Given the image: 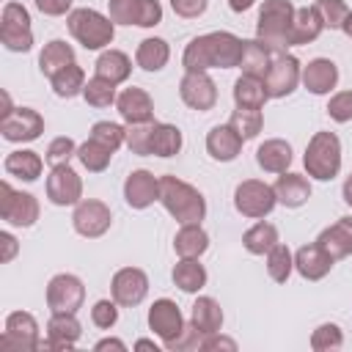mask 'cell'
<instances>
[{"label": "cell", "mask_w": 352, "mask_h": 352, "mask_svg": "<svg viewBox=\"0 0 352 352\" xmlns=\"http://www.w3.org/2000/svg\"><path fill=\"white\" fill-rule=\"evenodd\" d=\"M77 160L91 170V173H102L107 165H110V160H113V151L107 148V146H102V143H96L94 138H88L82 146H77Z\"/></svg>", "instance_id": "42"}, {"label": "cell", "mask_w": 352, "mask_h": 352, "mask_svg": "<svg viewBox=\"0 0 352 352\" xmlns=\"http://www.w3.org/2000/svg\"><path fill=\"white\" fill-rule=\"evenodd\" d=\"M3 168H6L8 176H16V179H22V182H36V179L41 176L44 162H41V157H38L36 151L19 148V151H11V154L6 157Z\"/></svg>", "instance_id": "29"}, {"label": "cell", "mask_w": 352, "mask_h": 352, "mask_svg": "<svg viewBox=\"0 0 352 352\" xmlns=\"http://www.w3.org/2000/svg\"><path fill=\"white\" fill-rule=\"evenodd\" d=\"M36 8L47 16H60L72 8V0H36Z\"/></svg>", "instance_id": "54"}, {"label": "cell", "mask_w": 352, "mask_h": 352, "mask_svg": "<svg viewBox=\"0 0 352 352\" xmlns=\"http://www.w3.org/2000/svg\"><path fill=\"white\" fill-rule=\"evenodd\" d=\"M292 270H294V256H292V250H289L286 245L278 242V245L267 253V272H270V278H272L275 283H286L289 275H292Z\"/></svg>", "instance_id": "44"}, {"label": "cell", "mask_w": 352, "mask_h": 352, "mask_svg": "<svg viewBox=\"0 0 352 352\" xmlns=\"http://www.w3.org/2000/svg\"><path fill=\"white\" fill-rule=\"evenodd\" d=\"M267 99H270V96H267V91H264V80H261V77L242 74V77L234 82V102H236V107H256V110H261Z\"/></svg>", "instance_id": "36"}, {"label": "cell", "mask_w": 352, "mask_h": 352, "mask_svg": "<svg viewBox=\"0 0 352 352\" xmlns=\"http://www.w3.org/2000/svg\"><path fill=\"white\" fill-rule=\"evenodd\" d=\"M302 85L311 91V94H316V96H322V94H330L333 88H336V82H338V66L330 60V58H316V60H311L305 69H302Z\"/></svg>", "instance_id": "25"}, {"label": "cell", "mask_w": 352, "mask_h": 352, "mask_svg": "<svg viewBox=\"0 0 352 352\" xmlns=\"http://www.w3.org/2000/svg\"><path fill=\"white\" fill-rule=\"evenodd\" d=\"M160 201L168 209V214L182 226L184 223H201L204 214H206L204 195L192 184H187L176 176H162L160 179Z\"/></svg>", "instance_id": "2"}, {"label": "cell", "mask_w": 352, "mask_h": 352, "mask_svg": "<svg viewBox=\"0 0 352 352\" xmlns=\"http://www.w3.org/2000/svg\"><path fill=\"white\" fill-rule=\"evenodd\" d=\"M82 327L74 314H52L47 322V344L50 349H72L80 338Z\"/></svg>", "instance_id": "23"}, {"label": "cell", "mask_w": 352, "mask_h": 352, "mask_svg": "<svg viewBox=\"0 0 352 352\" xmlns=\"http://www.w3.org/2000/svg\"><path fill=\"white\" fill-rule=\"evenodd\" d=\"M72 223H74V231L80 236H88V239H96L102 236L110 223H113V214H110V206L96 201V198H88V201H80L74 204V214H72Z\"/></svg>", "instance_id": "14"}, {"label": "cell", "mask_w": 352, "mask_h": 352, "mask_svg": "<svg viewBox=\"0 0 352 352\" xmlns=\"http://www.w3.org/2000/svg\"><path fill=\"white\" fill-rule=\"evenodd\" d=\"M148 327L162 338V344H168L184 330V316L173 300L162 297L148 308Z\"/></svg>", "instance_id": "18"}, {"label": "cell", "mask_w": 352, "mask_h": 352, "mask_svg": "<svg viewBox=\"0 0 352 352\" xmlns=\"http://www.w3.org/2000/svg\"><path fill=\"white\" fill-rule=\"evenodd\" d=\"M0 245H3V256H0V261H11L14 256H16V239L11 236V234H0Z\"/></svg>", "instance_id": "56"}, {"label": "cell", "mask_w": 352, "mask_h": 352, "mask_svg": "<svg viewBox=\"0 0 352 352\" xmlns=\"http://www.w3.org/2000/svg\"><path fill=\"white\" fill-rule=\"evenodd\" d=\"M85 300V286L77 275H55L47 286V305L52 314H77Z\"/></svg>", "instance_id": "12"}, {"label": "cell", "mask_w": 352, "mask_h": 352, "mask_svg": "<svg viewBox=\"0 0 352 352\" xmlns=\"http://www.w3.org/2000/svg\"><path fill=\"white\" fill-rule=\"evenodd\" d=\"M322 30H324V22H322V16H319V11L314 6H305V8L294 11L292 44H311L314 38H319Z\"/></svg>", "instance_id": "31"}, {"label": "cell", "mask_w": 352, "mask_h": 352, "mask_svg": "<svg viewBox=\"0 0 352 352\" xmlns=\"http://www.w3.org/2000/svg\"><path fill=\"white\" fill-rule=\"evenodd\" d=\"M82 96H85V102H88L91 107H110V104L118 99L116 82H110V80H104V77H99V74L85 82Z\"/></svg>", "instance_id": "43"}, {"label": "cell", "mask_w": 352, "mask_h": 352, "mask_svg": "<svg viewBox=\"0 0 352 352\" xmlns=\"http://www.w3.org/2000/svg\"><path fill=\"white\" fill-rule=\"evenodd\" d=\"M294 6L289 0H264L256 22V38L275 52L292 47V25H294Z\"/></svg>", "instance_id": "3"}, {"label": "cell", "mask_w": 352, "mask_h": 352, "mask_svg": "<svg viewBox=\"0 0 352 352\" xmlns=\"http://www.w3.org/2000/svg\"><path fill=\"white\" fill-rule=\"evenodd\" d=\"M96 349L102 352V349H118V352H124L126 346H124V341H118V338H102L99 344H96Z\"/></svg>", "instance_id": "57"}, {"label": "cell", "mask_w": 352, "mask_h": 352, "mask_svg": "<svg viewBox=\"0 0 352 352\" xmlns=\"http://www.w3.org/2000/svg\"><path fill=\"white\" fill-rule=\"evenodd\" d=\"M179 96L192 110H212L217 102V88L206 72H184L179 82Z\"/></svg>", "instance_id": "16"}, {"label": "cell", "mask_w": 352, "mask_h": 352, "mask_svg": "<svg viewBox=\"0 0 352 352\" xmlns=\"http://www.w3.org/2000/svg\"><path fill=\"white\" fill-rule=\"evenodd\" d=\"M275 204H278L275 187H270L258 179H248L234 190V206L245 217H253V220L267 217L275 209Z\"/></svg>", "instance_id": "7"}, {"label": "cell", "mask_w": 352, "mask_h": 352, "mask_svg": "<svg viewBox=\"0 0 352 352\" xmlns=\"http://www.w3.org/2000/svg\"><path fill=\"white\" fill-rule=\"evenodd\" d=\"M173 248L182 258H198L201 253H206L209 248V234L201 228V223H184L179 231H176V239H173Z\"/></svg>", "instance_id": "28"}, {"label": "cell", "mask_w": 352, "mask_h": 352, "mask_svg": "<svg viewBox=\"0 0 352 352\" xmlns=\"http://www.w3.org/2000/svg\"><path fill=\"white\" fill-rule=\"evenodd\" d=\"M0 132L11 143H28L44 132V118L33 107H14L0 116Z\"/></svg>", "instance_id": "13"}, {"label": "cell", "mask_w": 352, "mask_h": 352, "mask_svg": "<svg viewBox=\"0 0 352 352\" xmlns=\"http://www.w3.org/2000/svg\"><path fill=\"white\" fill-rule=\"evenodd\" d=\"M107 11L116 25L154 28L162 22V6L157 0H107Z\"/></svg>", "instance_id": "10"}, {"label": "cell", "mask_w": 352, "mask_h": 352, "mask_svg": "<svg viewBox=\"0 0 352 352\" xmlns=\"http://www.w3.org/2000/svg\"><path fill=\"white\" fill-rule=\"evenodd\" d=\"M0 41L11 52H28L33 47L30 14L19 3H6L0 14Z\"/></svg>", "instance_id": "6"}, {"label": "cell", "mask_w": 352, "mask_h": 352, "mask_svg": "<svg viewBox=\"0 0 352 352\" xmlns=\"http://www.w3.org/2000/svg\"><path fill=\"white\" fill-rule=\"evenodd\" d=\"M333 264H336V258H333L319 242L302 245V248L294 253V270H297L305 280H322V278L333 270Z\"/></svg>", "instance_id": "20"}, {"label": "cell", "mask_w": 352, "mask_h": 352, "mask_svg": "<svg viewBox=\"0 0 352 352\" xmlns=\"http://www.w3.org/2000/svg\"><path fill=\"white\" fill-rule=\"evenodd\" d=\"M0 217L8 226L30 228L38 220V201L30 192H16L8 182H0Z\"/></svg>", "instance_id": "9"}, {"label": "cell", "mask_w": 352, "mask_h": 352, "mask_svg": "<svg viewBox=\"0 0 352 352\" xmlns=\"http://www.w3.org/2000/svg\"><path fill=\"white\" fill-rule=\"evenodd\" d=\"M135 349H154L157 352V344L148 341V338H140V341H135Z\"/></svg>", "instance_id": "60"}, {"label": "cell", "mask_w": 352, "mask_h": 352, "mask_svg": "<svg viewBox=\"0 0 352 352\" xmlns=\"http://www.w3.org/2000/svg\"><path fill=\"white\" fill-rule=\"evenodd\" d=\"M242 245H245L248 253L264 256V253H270V250L278 245V228H275L272 223H256L253 228L245 231Z\"/></svg>", "instance_id": "38"}, {"label": "cell", "mask_w": 352, "mask_h": 352, "mask_svg": "<svg viewBox=\"0 0 352 352\" xmlns=\"http://www.w3.org/2000/svg\"><path fill=\"white\" fill-rule=\"evenodd\" d=\"M256 0H228V6H231V11H236V14H242V11H248L250 6H253Z\"/></svg>", "instance_id": "58"}, {"label": "cell", "mask_w": 352, "mask_h": 352, "mask_svg": "<svg viewBox=\"0 0 352 352\" xmlns=\"http://www.w3.org/2000/svg\"><path fill=\"white\" fill-rule=\"evenodd\" d=\"M69 63H74V50H72L66 41H60V38L50 41V44L41 50V55H38V69H41L44 77L58 74V72H60L63 66H69Z\"/></svg>", "instance_id": "34"}, {"label": "cell", "mask_w": 352, "mask_h": 352, "mask_svg": "<svg viewBox=\"0 0 352 352\" xmlns=\"http://www.w3.org/2000/svg\"><path fill=\"white\" fill-rule=\"evenodd\" d=\"M72 157H77V146H74V140L72 138H55L50 146H47V154H44V160L55 168V165H69V160Z\"/></svg>", "instance_id": "49"}, {"label": "cell", "mask_w": 352, "mask_h": 352, "mask_svg": "<svg viewBox=\"0 0 352 352\" xmlns=\"http://www.w3.org/2000/svg\"><path fill=\"white\" fill-rule=\"evenodd\" d=\"M151 132H154V121L129 124L126 126V146H129V151L138 154V157H148L151 154Z\"/></svg>", "instance_id": "45"}, {"label": "cell", "mask_w": 352, "mask_h": 352, "mask_svg": "<svg viewBox=\"0 0 352 352\" xmlns=\"http://www.w3.org/2000/svg\"><path fill=\"white\" fill-rule=\"evenodd\" d=\"M201 341H204V333L190 322V324H184V330L173 341L165 344V349H170V352H192V349H201Z\"/></svg>", "instance_id": "50"}, {"label": "cell", "mask_w": 352, "mask_h": 352, "mask_svg": "<svg viewBox=\"0 0 352 352\" xmlns=\"http://www.w3.org/2000/svg\"><path fill=\"white\" fill-rule=\"evenodd\" d=\"M272 52H275V50H270V47L261 44L258 38H256V41H245V44H242V58H239L242 74H250V77H261V80H264V74H267V69H270V60H272Z\"/></svg>", "instance_id": "32"}, {"label": "cell", "mask_w": 352, "mask_h": 352, "mask_svg": "<svg viewBox=\"0 0 352 352\" xmlns=\"http://www.w3.org/2000/svg\"><path fill=\"white\" fill-rule=\"evenodd\" d=\"M47 198L55 206H72L82 198V182L69 165H55L47 176Z\"/></svg>", "instance_id": "17"}, {"label": "cell", "mask_w": 352, "mask_h": 352, "mask_svg": "<svg viewBox=\"0 0 352 352\" xmlns=\"http://www.w3.org/2000/svg\"><path fill=\"white\" fill-rule=\"evenodd\" d=\"M344 344V336H341V327L327 322V324H319L311 336V349L314 352H330V349H338Z\"/></svg>", "instance_id": "47"}, {"label": "cell", "mask_w": 352, "mask_h": 352, "mask_svg": "<svg viewBox=\"0 0 352 352\" xmlns=\"http://www.w3.org/2000/svg\"><path fill=\"white\" fill-rule=\"evenodd\" d=\"M168 58H170V50L165 38H143L135 52V60L143 72H160L168 63Z\"/></svg>", "instance_id": "33"}, {"label": "cell", "mask_w": 352, "mask_h": 352, "mask_svg": "<svg viewBox=\"0 0 352 352\" xmlns=\"http://www.w3.org/2000/svg\"><path fill=\"white\" fill-rule=\"evenodd\" d=\"M242 138L236 135V129L231 124H223V126H212L209 135H206V151L212 160L217 162H231L239 157L242 151Z\"/></svg>", "instance_id": "22"}, {"label": "cell", "mask_w": 352, "mask_h": 352, "mask_svg": "<svg viewBox=\"0 0 352 352\" xmlns=\"http://www.w3.org/2000/svg\"><path fill=\"white\" fill-rule=\"evenodd\" d=\"M341 195H344V201L352 206V173L346 176V182H344V187H341Z\"/></svg>", "instance_id": "59"}, {"label": "cell", "mask_w": 352, "mask_h": 352, "mask_svg": "<svg viewBox=\"0 0 352 352\" xmlns=\"http://www.w3.org/2000/svg\"><path fill=\"white\" fill-rule=\"evenodd\" d=\"M190 322H192L204 336L220 333V327H223V308H220V302L212 300V297H198V300L192 302Z\"/></svg>", "instance_id": "30"}, {"label": "cell", "mask_w": 352, "mask_h": 352, "mask_svg": "<svg viewBox=\"0 0 352 352\" xmlns=\"http://www.w3.org/2000/svg\"><path fill=\"white\" fill-rule=\"evenodd\" d=\"M341 30H344V33H346V36L352 38V11L346 14V19H344V25H341Z\"/></svg>", "instance_id": "61"}, {"label": "cell", "mask_w": 352, "mask_h": 352, "mask_svg": "<svg viewBox=\"0 0 352 352\" xmlns=\"http://www.w3.org/2000/svg\"><path fill=\"white\" fill-rule=\"evenodd\" d=\"M173 283L187 292V294H195L206 286V270L204 264H198V258H182L176 267H173Z\"/></svg>", "instance_id": "37"}, {"label": "cell", "mask_w": 352, "mask_h": 352, "mask_svg": "<svg viewBox=\"0 0 352 352\" xmlns=\"http://www.w3.org/2000/svg\"><path fill=\"white\" fill-rule=\"evenodd\" d=\"M327 116L338 124L352 121V91H341L327 102Z\"/></svg>", "instance_id": "52"}, {"label": "cell", "mask_w": 352, "mask_h": 352, "mask_svg": "<svg viewBox=\"0 0 352 352\" xmlns=\"http://www.w3.org/2000/svg\"><path fill=\"white\" fill-rule=\"evenodd\" d=\"M69 33L85 47V50H102L116 36V22L110 16H102L94 8H74L69 14Z\"/></svg>", "instance_id": "5"}, {"label": "cell", "mask_w": 352, "mask_h": 352, "mask_svg": "<svg viewBox=\"0 0 352 352\" xmlns=\"http://www.w3.org/2000/svg\"><path fill=\"white\" fill-rule=\"evenodd\" d=\"M132 72V60L121 52V50H104L99 58H96V74L110 80V82H124Z\"/></svg>", "instance_id": "35"}, {"label": "cell", "mask_w": 352, "mask_h": 352, "mask_svg": "<svg viewBox=\"0 0 352 352\" xmlns=\"http://www.w3.org/2000/svg\"><path fill=\"white\" fill-rule=\"evenodd\" d=\"M316 242H319L336 261L352 256V214L338 217L333 226H327V228L319 234Z\"/></svg>", "instance_id": "24"}, {"label": "cell", "mask_w": 352, "mask_h": 352, "mask_svg": "<svg viewBox=\"0 0 352 352\" xmlns=\"http://www.w3.org/2000/svg\"><path fill=\"white\" fill-rule=\"evenodd\" d=\"M228 124L236 129V135H239L242 140H250V138H256V135L261 132L264 116H261V110H256V107H236V110L231 113Z\"/></svg>", "instance_id": "41"}, {"label": "cell", "mask_w": 352, "mask_h": 352, "mask_svg": "<svg viewBox=\"0 0 352 352\" xmlns=\"http://www.w3.org/2000/svg\"><path fill=\"white\" fill-rule=\"evenodd\" d=\"M201 349H228V352H234L236 349V341H231L226 336H217V333H209V336H204Z\"/></svg>", "instance_id": "55"}, {"label": "cell", "mask_w": 352, "mask_h": 352, "mask_svg": "<svg viewBox=\"0 0 352 352\" xmlns=\"http://www.w3.org/2000/svg\"><path fill=\"white\" fill-rule=\"evenodd\" d=\"M242 38L228 30H214L198 36L187 44L182 63L184 72H209V69H234L242 58Z\"/></svg>", "instance_id": "1"}, {"label": "cell", "mask_w": 352, "mask_h": 352, "mask_svg": "<svg viewBox=\"0 0 352 352\" xmlns=\"http://www.w3.org/2000/svg\"><path fill=\"white\" fill-rule=\"evenodd\" d=\"M50 82H52V91H55L58 96L72 99V96L82 94V88H85V72H82L77 63H69V66H63L58 74H52Z\"/></svg>", "instance_id": "39"}, {"label": "cell", "mask_w": 352, "mask_h": 352, "mask_svg": "<svg viewBox=\"0 0 352 352\" xmlns=\"http://www.w3.org/2000/svg\"><path fill=\"white\" fill-rule=\"evenodd\" d=\"M206 6H209V0H170V8H173L179 16H184V19L201 16V14L206 11Z\"/></svg>", "instance_id": "53"}, {"label": "cell", "mask_w": 352, "mask_h": 352, "mask_svg": "<svg viewBox=\"0 0 352 352\" xmlns=\"http://www.w3.org/2000/svg\"><path fill=\"white\" fill-rule=\"evenodd\" d=\"M256 162L267 173H283L292 165V146L286 140H280V138L264 140L258 146V151H256Z\"/></svg>", "instance_id": "27"}, {"label": "cell", "mask_w": 352, "mask_h": 352, "mask_svg": "<svg viewBox=\"0 0 352 352\" xmlns=\"http://www.w3.org/2000/svg\"><path fill=\"white\" fill-rule=\"evenodd\" d=\"M272 187H275L278 204H283V206H289V209H297V206H302V204L311 198V184H308V179L300 176V173H286V170H283Z\"/></svg>", "instance_id": "26"}, {"label": "cell", "mask_w": 352, "mask_h": 352, "mask_svg": "<svg viewBox=\"0 0 352 352\" xmlns=\"http://www.w3.org/2000/svg\"><path fill=\"white\" fill-rule=\"evenodd\" d=\"M314 8L319 11L324 28H330V30H341V25H344V19L349 14V8H346L344 0H316Z\"/></svg>", "instance_id": "48"}, {"label": "cell", "mask_w": 352, "mask_h": 352, "mask_svg": "<svg viewBox=\"0 0 352 352\" xmlns=\"http://www.w3.org/2000/svg\"><path fill=\"white\" fill-rule=\"evenodd\" d=\"M124 198L132 209H146L154 201H160V179L148 170H132L124 182Z\"/></svg>", "instance_id": "19"}, {"label": "cell", "mask_w": 352, "mask_h": 352, "mask_svg": "<svg viewBox=\"0 0 352 352\" xmlns=\"http://www.w3.org/2000/svg\"><path fill=\"white\" fill-rule=\"evenodd\" d=\"M300 77H302L300 60L294 55L275 52L272 60H270V69L264 74V91H267L270 99H283L297 88Z\"/></svg>", "instance_id": "8"}, {"label": "cell", "mask_w": 352, "mask_h": 352, "mask_svg": "<svg viewBox=\"0 0 352 352\" xmlns=\"http://www.w3.org/2000/svg\"><path fill=\"white\" fill-rule=\"evenodd\" d=\"M118 302L116 300H99L94 308H91V322L102 330H110L116 322H118Z\"/></svg>", "instance_id": "51"}, {"label": "cell", "mask_w": 352, "mask_h": 352, "mask_svg": "<svg viewBox=\"0 0 352 352\" xmlns=\"http://www.w3.org/2000/svg\"><path fill=\"white\" fill-rule=\"evenodd\" d=\"M182 148V129L173 124H157L151 132V154L154 157H173Z\"/></svg>", "instance_id": "40"}, {"label": "cell", "mask_w": 352, "mask_h": 352, "mask_svg": "<svg viewBox=\"0 0 352 352\" xmlns=\"http://www.w3.org/2000/svg\"><path fill=\"white\" fill-rule=\"evenodd\" d=\"M116 107L126 124H146L154 121V102L143 88H124L116 99Z\"/></svg>", "instance_id": "21"}, {"label": "cell", "mask_w": 352, "mask_h": 352, "mask_svg": "<svg viewBox=\"0 0 352 352\" xmlns=\"http://www.w3.org/2000/svg\"><path fill=\"white\" fill-rule=\"evenodd\" d=\"M305 170L319 182H330L341 170V140L333 132H316L305 148Z\"/></svg>", "instance_id": "4"}, {"label": "cell", "mask_w": 352, "mask_h": 352, "mask_svg": "<svg viewBox=\"0 0 352 352\" xmlns=\"http://www.w3.org/2000/svg\"><path fill=\"white\" fill-rule=\"evenodd\" d=\"M3 349H16V352H33L38 349V324L33 314L28 311H14L6 316V330L0 336Z\"/></svg>", "instance_id": "11"}, {"label": "cell", "mask_w": 352, "mask_h": 352, "mask_svg": "<svg viewBox=\"0 0 352 352\" xmlns=\"http://www.w3.org/2000/svg\"><path fill=\"white\" fill-rule=\"evenodd\" d=\"M91 138L102 146H107L110 151H116L121 143H126V129L121 124H113V121H96L91 126Z\"/></svg>", "instance_id": "46"}, {"label": "cell", "mask_w": 352, "mask_h": 352, "mask_svg": "<svg viewBox=\"0 0 352 352\" xmlns=\"http://www.w3.org/2000/svg\"><path fill=\"white\" fill-rule=\"evenodd\" d=\"M110 292H113V300L124 308H135L143 302V297L148 294V278L143 270L138 267H124L113 275V283H110Z\"/></svg>", "instance_id": "15"}]
</instances>
